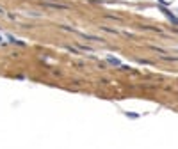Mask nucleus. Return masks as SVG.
Here are the masks:
<instances>
[{"mask_svg": "<svg viewBox=\"0 0 178 149\" xmlns=\"http://www.w3.org/2000/svg\"><path fill=\"white\" fill-rule=\"evenodd\" d=\"M84 39H89V41H95V43H103V39L102 37H98V36H91V34H80Z\"/></svg>", "mask_w": 178, "mask_h": 149, "instance_id": "obj_1", "label": "nucleus"}, {"mask_svg": "<svg viewBox=\"0 0 178 149\" xmlns=\"http://www.w3.org/2000/svg\"><path fill=\"white\" fill-rule=\"evenodd\" d=\"M107 62H109V64H112V66H118V68L121 66V60L116 59V57H107Z\"/></svg>", "mask_w": 178, "mask_h": 149, "instance_id": "obj_2", "label": "nucleus"}, {"mask_svg": "<svg viewBox=\"0 0 178 149\" xmlns=\"http://www.w3.org/2000/svg\"><path fill=\"white\" fill-rule=\"evenodd\" d=\"M162 11H164V13L167 14V18H169V21H171V23H174V25H178V18H176L174 14H171V13H167L166 9H162Z\"/></svg>", "mask_w": 178, "mask_h": 149, "instance_id": "obj_3", "label": "nucleus"}, {"mask_svg": "<svg viewBox=\"0 0 178 149\" xmlns=\"http://www.w3.org/2000/svg\"><path fill=\"white\" fill-rule=\"evenodd\" d=\"M151 50H153V52H157V53H160V55H166V50H164V48H159V46H151Z\"/></svg>", "mask_w": 178, "mask_h": 149, "instance_id": "obj_4", "label": "nucleus"}]
</instances>
